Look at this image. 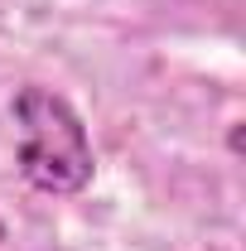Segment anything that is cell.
<instances>
[{
	"label": "cell",
	"instance_id": "1",
	"mask_svg": "<svg viewBox=\"0 0 246 251\" xmlns=\"http://www.w3.org/2000/svg\"><path fill=\"white\" fill-rule=\"evenodd\" d=\"M10 121L20 130L15 145V169L34 193L49 198H77L92 188L97 174V150L92 130L77 116V106L63 92L44 82H25L10 97Z\"/></svg>",
	"mask_w": 246,
	"mask_h": 251
},
{
	"label": "cell",
	"instance_id": "2",
	"mask_svg": "<svg viewBox=\"0 0 246 251\" xmlns=\"http://www.w3.org/2000/svg\"><path fill=\"white\" fill-rule=\"evenodd\" d=\"M5 237H10V227H5V218H0V242H5Z\"/></svg>",
	"mask_w": 246,
	"mask_h": 251
}]
</instances>
